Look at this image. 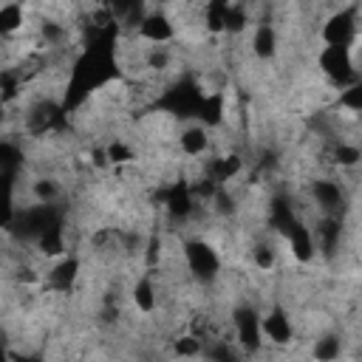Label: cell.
Here are the masks:
<instances>
[{
    "label": "cell",
    "mask_w": 362,
    "mask_h": 362,
    "mask_svg": "<svg viewBox=\"0 0 362 362\" xmlns=\"http://www.w3.org/2000/svg\"><path fill=\"white\" fill-rule=\"evenodd\" d=\"M252 260H255V266H257L260 272H272L274 263H277V249H274L272 243H257V246L252 249Z\"/></svg>",
    "instance_id": "cell-19"
},
{
    "label": "cell",
    "mask_w": 362,
    "mask_h": 362,
    "mask_svg": "<svg viewBox=\"0 0 362 362\" xmlns=\"http://www.w3.org/2000/svg\"><path fill=\"white\" fill-rule=\"evenodd\" d=\"M130 300H133V305H136L141 314H153V311H156V305H158V288H156V283H153L150 274H141V277L136 280V286H133V291H130Z\"/></svg>",
    "instance_id": "cell-10"
},
{
    "label": "cell",
    "mask_w": 362,
    "mask_h": 362,
    "mask_svg": "<svg viewBox=\"0 0 362 362\" xmlns=\"http://www.w3.org/2000/svg\"><path fill=\"white\" fill-rule=\"evenodd\" d=\"M37 249L45 255V257H57L65 252V226H62V218L57 223H51L40 238H37Z\"/></svg>",
    "instance_id": "cell-12"
},
{
    "label": "cell",
    "mask_w": 362,
    "mask_h": 362,
    "mask_svg": "<svg viewBox=\"0 0 362 362\" xmlns=\"http://www.w3.org/2000/svg\"><path fill=\"white\" fill-rule=\"evenodd\" d=\"M25 25V8L20 3H6L0 6V34L11 37Z\"/></svg>",
    "instance_id": "cell-13"
},
{
    "label": "cell",
    "mask_w": 362,
    "mask_h": 362,
    "mask_svg": "<svg viewBox=\"0 0 362 362\" xmlns=\"http://www.w3.org/2000/svg\"><path fill=\"white\" fill-rule=\"evenodd\" d=\"M173 354H175V356H187V359H192V356L204 354V339L195 337V334L175 337V339H173Z\"/></svg>",
    "instance_id": "cell-16"
},
{
    "label": "cell",
    "mask_w": 362,
    "mask_h": 362,
    "mask_svg": "<svg viewBox=\"0 0 362 362\" xmlns=\"http://www.w3.org/2000/svg\"><path fill=\"white\" fill-rule=\"evenodd\" d=\"M136 37H139L141 42H150V45H164V42H170V40L175 37V25H173V20L167 17L164 8H158V11L153 8V11H147L144 20L139 23Z\"/></svg>",
    "instance_id": "cell-4"
},
{
    "label": "cell",
    "mask_w": 362,
    "mask_h": 362,
    "mask_svg": "<svg viewBox=\"0 0 362 362\" xmlns=\"http://www.w3.org/2000/svg\"><path fill=\"white\" fill-rule=\"evenodd\" d=\"M232 328H235V339L240 342L243 351L249 354H257L260 345H263V337H260V317L252 305H238L232 311Z\"/></svg>",
    "instance_id": "cell-3"
},
{
    "label": "cell",
    "mask_w": 362,
    "mask_h": 362,
    "mask_svg": "<svg viewBox=\"0 0 362 362\" xmlns=\"http://www.w3.org/2000/svg\"><path fill=\"white\" fill-rule=\"evenodd\" d=\"M209 144H212L209 130H206L204 124H198V122H189V124L178 133V150H181L187 158L204 156V153L209 150Z\"/></svg>",
    "instance_id": "cell-6"
},
{
    "label": "cell",
    "mask_w": 362,
    "mask_h": 362,
    "mask_svg": "<svg viewBox=\"0 0 362 362\" xmlns=\"http://www.w3.org/2000/svg\"><path fill=\"white\" fill-rule=\"evenodd\" d=\"M252 54L257 59H272L277 54V28L272 23H257L252 31Z\"/></svg>",
    "instance_id": "cell-9"
},
{
    "label": "cell",
    "mask_w": 362,
    "mask_h": 362,
    "mask_svg": "<svg viewBox=\"0 0 362 362\" xmlns=\"http://www.w3.org/2000/svg\"><path fill=\"white\" fill-rule=\"evenodd\" d=\"M76 277H79V257H62L51 272H48V288L51 291H59V294H65L74 283H76Z\"/></svg>",
    "instance_id": "cell-8"
},
{
    "label": "cell",
    "mask_w": 362,
    "mask_h": 362,
    "mask_svg": "<svg viewBox=\"0 0 362 362\" xmlns=\"http://www.w3.org/2000/svg\"><path fill=\"white\" fill-rule=\"evenodd\" d=\"M201 20H204V28L209 34H226V23H229V3L223 0H212L201 8Z\"/></svg>",
    "instance_id": "cell-11"
},
{
    "label": "cell",
    "mask_w": 362,
    "mask_h": 362,
    "mask_svg": "<svg viewBox=\"0 0 362 362\" xmlns=\"http://www.w3.org/2000/svg\"><path fill=\"white\" fill-rule=\"evenodd\" d=\"M260 337H266L272 345H288L294 339V322L283 305H272L266 317H260Z\"/></svg>",
    "instance_id": "cell-5"
},
{
    "label": "cell",
    "mask_w": 362,
    "mask_h": 362,
    "mask_svg": "<svg viewBox=\"0 0 362 362\" xmlns=\"http://www.w3.org/2000/svg\"><path fill=\"white\" fill-rule=\"evenodd\" d=\"M339 107L348 110L351 116H356V113L362 110V85H359V82L339 90Z\"/></svg>",
    "instance_id": "cell-17"
},
{
    "label": "cell",
    "mask_w": 362,
    "mask_h": 362,
    "mask_svg": "<svg viewBox=\"0 0 362 362\" xmlns=\"http://www.w3.org/2000/svg\"><path fill=\"white\" fill-rule=\"evenodd\" d=\"M0 37H3V34H0Z\"/></svg>",
    "instance_id": "cell-20"
},
{
    "label": "cell",
    "mask_w": 362,
    "mask_h": 362,
    "mask_svg": "<svg viewBox=\"0 0 362 362\" xmlns=\"http://www.w3.org/2000/svg\"><path fill=\"white\" fill-rule=\"evenodd\" d=\"M339 354H342V342L337 334L317 337V342H314V359L317 362H337Z\"/></svg>",
    "instance_id": "cell-14"
},
{
    "label": "cell",
    "mask_w": 362,
    "mask_h": 362,
    "mask_svg": "<svg viewBox=\"0 0 362 362\" xmlns=\"http://www.w3.org/2000/svg\"><path fill=\"white\" fill-rule=\"evenodd\" d=\"M320 37L325 45L331 48H348L351 42L359 40V25H356V6H348V8H339L334 11L322 28H320Z\"/></svg>",
    "instance_id": "cell-2"
},
{
    "label": "cell",
    "mask_w": 362,
    "mask_h": 362,
    "mask_svg": "<svg viewBox=\"0 0 362 362\" xmlns=\"http://www.w3.org/2000/svg\"><path fill=\"white\" fill-rule=\"evenodd\" d=\"M181 255H184L187 272H189L195 280H201V283H212V280L218 277V272H221V257H218V252H215L206 240H201V238L184 240Z\"/></svg>",
    "instance_id": "cell-1"
},
{
    "label": "cell",
    "mask_w": 362,
    "mask_h": 362,
    "mask_svg": "<svg viewBox=\"0 0 362 362\" xmlns=\"http://www.w3.org/2000/svg\"><path fill=\"white\" fill-rule=\"evenodd\" d=\"M311 195H314L317 206L322 209V215H337V218H339V206H342V187H339L337 181H328V178L314 181Z\"/></svg>",
    "instance_id": "cell-7"
},
{
    "label": "cell",
    "mask_w": 362,
    "mask_h": 362,
    "mask_svg": "<svg viewBox=\"0 0 362 362\" xmlns=\"http://www.w3.org/2000/svg\"><path fill=\"white\" fill-rule=\"evenodd\" d=\"M31 192H34L37 204H54L59 198V184L54 178H37L34 187H31Z\"/></svg>",
    "instance_id": "cell-18"
},
{
    "label": "cell",
    "mask_w": 362,
    "mask_h": 362,
    "mask_svg": "<svg viewBox=\"0 0 362 362\" xmlns=\"http://www.w3.org/2000/svg\"><path fill=\"white\" fill-rule=\"evenodd\" d=\"M105 156H107V164H130V161H136V153L124 139L107 141L105 144Z\"/></svg>",
    "instance_id": "cell-15"
}]
</instances>
